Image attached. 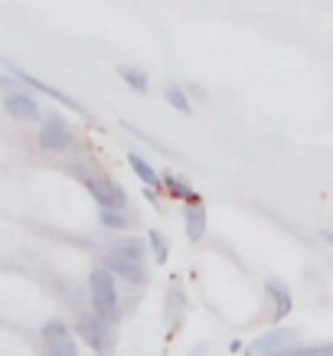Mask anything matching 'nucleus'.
<instances>
[{"instance_id": "obj_20", "label": "nucleus", "mask_w": 333, "mask_h": 356, "mask_svg": "<svg viewBox=\"0 0 333 356\" xmlns=\"http://www.w3.org/2000/svg\"><path fill=\"white\" fill-rule=\"evenodd\" d=\"M271 356H304V346H291V350H281V353H271Z\"/></svg>"}, {"instance_id": "obj_10", "label": "nucleus", "mask_w": 333, "mask_h": 356, "mask_svg": "<svg viewBox=\"0 0 333 356\" xmlns=\"http://www.w3.org/2000/svg\"><path fill=\"white\" fill-rule=\"evenodd\" d=\"M265 291H268L271 304H275L271 317H275V321H284V317H288V314L294 311V298H291L288 284H284L281 278H268V281H265Z\"/></svg>"}, {"instance_id": "obj_19", "label": "nucleus", "mask_w": 333, "mask_h": 356, "mask_svg": "<svg viewBox=\"0 0 333 356\" xmlns=\"http://www.w3.org/2000/svg\"><path fill=\"white\" fill-rule=\"evenodd\" d=\"M304 356H333V343H323V346H304Z\"/></svg>"}, {"instance_id": "obj_23", "label": "nucleus", "mask_w": 333, "mask_h": 356, "mask_svg": "<svg viewBox=\"0 0 333 356\" xmlns=\"http://www.w3.org/2000/svg\"><path fill=\"white\" fill-rule=\"evenodd\" d=\"M7 86H10V82H3V79H0V88H7Z\"/></svg>"}, {"instance_id": "obj_4", "label": "nucleus", "mask_w": 333, "mask_h": 356, "mask_svg": "<svg viewBox=\"0 0 333 356\" xmlns=\"http://www.w3.org/2000/svg\"><path fill=\"white\" fill-rule=\"evenodd\" d=\"M82 186H86L88 193L95 196V203L101 209H128V193L121 190L115 180H108V177H98V173H76Z\"/></svg>"}, {"instance_id": "obj_2", "label": "nucleus", "mask_w": 333, "mask_h": 356, "mask_svg": "<svg viewBox=\"0 0 333 356\" xmlns=\"http://www.w3.org/2000/svg\"><path fill=\"white\" fill-rule=\"evenodd\" d=\"M88 301H92V314L105 324H118L121 321V294L118 281L108 268H95L88 275Z\"/></svg>"}, {"instance_id": "obj_17", "label": "nucleus", "mask_w": 333, "mask_h": 356, "mask_svg": "<svg viewBox=\"0 0 333 356\" xmlns=\"http://www.w3.org/2000/svg\"><path fill=\"white\" fill-rule=\"evenodd\" d=\"M163 95H167V102H170V108L183 111V115H193V102H190V95H186L180 86H167L163 88Z\"/></svg>"}, {"instance_id": "obj_16", "label": "nucleus", "mask_w": 333, "mask_h": 356, "mask_svg": "<svg viewBox=\"0 0 333 356\" xmlns=\"http://www.w3.org/2000/svg\"><path fill=\"white\" fill-rule=\"evenodd\" d=\"M147 245H151V255L157 265H167V259H170V245H167V236L163 232H157V229H151L147 232Z\"/></svg>"}, {"instance_id": "obj_13", "label": "nucleus", "mask_w": 333, "mask_h": 356, "mask_svg": "<svg viewBox=\"0 0 333 356\" xmlns=\"http://www.w3.org/2000/svg\"><path fill=\"white\" fill-rule=\"evenodd\" d=\"M161 184H163V190H167L170 196H177V200H186L190 206H203V200H200V196L190 190V184L180 180L177 173H161Z\"/></svg>"}, {"instance_id": "obj_7", "label": "nucleus", "mask_w": 333, "mask_h": 356, "mask_svg": "<svg viewBox=\"0 0 333 356\" xmlns=\"http://www.w3.org/2000/svg\"><path fill=\"white\" fill-rule=\"evenodd\" d=\"M108 327L111 324L98 321L95 314H86V317H79L76 334H79V340L86 346H92L95 353H105V350H111V334H108Z\"/></svg>"}, {"instance_id": "obj_15", "label": "nucleus", "mask_w": 333, "mask_h": 356, "mask_svg": "<svg viewBox=\"0 0 333 356\" xmlns=\"http://www.w3.org/2000/svg\"><path fill=\"white\" fill-rule=\"evenodd\" d=\"M118 76L124 86H131L134 92H147L151 88V79H147V72L144 69H138V65H118Z\"/></svg>"}, {"instance_id": "obj_8", "label": "nucleus", "mask_w": 333, "mask_h": 356, "mask_svg": "<svg viewBox=\"0 0 333 356\" xmlns=\"http://www.w3.org/2000/svg\"><path fill=\"white\" fill-rule=\"evenodd\" d=\"M3 111L17 121H43L40 102H36L30 92H23V88H10V92L3 95Z\"/></svg>"}, {"instance_id": "obj_22", "label": "nucleus", "mask_w": 333, "mask_h": 356, "mask_svg": "<svg viewBox=\"0 0 333 356\" xmlns=\"http://www.w3.org/2000/svg\"><path fill=\"white\" fill-rule=\"evenodd\" d=\"M320 236H323V242H330V245H333V229H323Z\"/></svg>"}, {"instance_id": "obj_18", "label": "nucleus", "mask_w": 333, "mask_h": 356, "mask_svg": "<svg viewBox=\"0 0 333 356\" xmlns=\"http://www.w3.org/2000/svg\"><path fill=\"white\" fill-rule=\"evenodd\" d=\"M180 311H183V294L173 288L170 298H167V321H170L173 327H177V317H180Z\"/></svg>"}, {"instance_id": "obj_1", "label": "nucleus", "mask_w": 333, "mask_h": 356, "mask_svg": "<svg viewBox=\"0 0 333 356\" xmlns=\"http://www.w3.org/2000/svg\"><path fill=\"white\" fill-rule=\"evenodd\" d=\"M115 278H124L128 284H144L147 281V248L140 238H118L105 252V265Z\"/></svg>"}, {"instance_id": "obj_14", "label": "nucleus", "mask_w": 333, "mask_h": 356, "mask_svg": "<svg viewBox=\"0 0 333 356\" xmlns=\"http://www.w3.org/2000/svg\"><path fill=\"white\" fill-rule=\"evenodd\" d=\"M98 222L105 229H115V232H121V229H131L134 226V216H131L128 209H101L98 213Z\"/></svg>"}, {"instance_id": "obj_3", "label": "nucleus", "mask_w": 333, "mask_h": 356, "mask_svg": "<svg viewBox=\"0 0 333 356\" xmlns=\"http://www.w3.org/2000/svg\"><path fill=\"white\" fill-rule=\"evenodd\" d=\"M40 147L43 151H69L72 147V140H76V134H72V128H69V121L59 115V111H46L43 121H40Z\"/></svg>"}, {"instance_id": "obj_9", "label": "nucleus", "mask_w": 333, "mask_h": 356, "mask_svg": "<svg viewBox=\"0 0 333 356\" xmlns=\"http://www.w3.org/2000/svg\"><path fill=\"white\" fill-rule=\"evenodd\" d=\"M10 72H13V79H17V82H23V86H33L36 92H43V95H49L53 102L65 105V108H76V111H82V115H86V108L79 105L76 98H69V95H65V92H59V88H53V86H46V82H40L36 76H30V72H23V69H17V65H10Z\"/></svg>"}, {"instance_id": "obj_21", "label": "nucleus", "mask_w": 333, "mask_h": 356, "mask_svg": "<svg viewBox=\"0 0 333 356\" xmlns=\"http://www.w3.org/2000/svg\"><path fill=\"white\" fill-rule=\"evenodd\" d=\"M144 200L157 206V200H161V190H144Z\"/></svg>"}, {"instance_id": "obj_6", "label": "nucleus", "mask_w": 333, "mask_h": 356, "mask_svg": "<svg viewBox=\"0 0 333 356\" xmlns=\"http://www.w3.org/2000/svg\"><path fill=\"white\" fill-rule=\"evenodd\" d=\"M43 343H46V356H79L76 334H72L63 321L43 324Z\"/></svg>"}, {"instance_id": "obj_5", "label": "nucleus", "mask_w": 333, "mask_h": 356, "mask_svg": "<svg viewBox=\"0 0 333 356\" xmlns=\"http://www.w3.org/2000/svg\"><path fill=\"white\" fill-rule=\"evenodd\" d=\"M298 330L294 327H275L268 334H261L258 340L248 343V353L252 356H271V353H281V350H291V346L298 343Z\"/></svg>"}, {"instance_id": "obj_12", "label": "nucleus", "mask_w": 333, "mask_h": 356, "mask_svg": "<svg viewBox=\"0 0 333 356\" xmlns=\"http://www.w3.org/2000/svg\"><path fill=\"white\" fill-rule=\"evenodd\" d=\"M128 163H131V170L138 173V180L147 190H163V184H161V173H157V167H154L151 161H144L140 154H131L128 157Z\"/></svg>"}, {"instance_id": "obj_11", "label": "nucleus", "mask_w": 333, "mask_h": 356, "mask_svg": "<svg viewBox=\"0 0 333 356\" xmlns=\"http://www.w3.org/2000/svg\"><path fill=\"white\" fill-rule=\"evenodd\" d=\"M183 229H186L190 242H203L206 229H209V216H206L203 206H186L183 209Z\"/></svg>"}]
</instances>
